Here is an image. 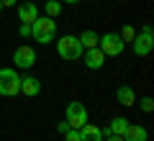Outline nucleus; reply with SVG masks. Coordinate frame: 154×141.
I'll use <instances>...</instances> for the list:
<instances>
[{"label":"nucleus","mask_w":154,"mask_h":141,"mask_svg":"<svg viewBox=\"0 0 154 141\" xmlns=\"http://www.w3.org/2000/svg\"><path fill=\"white\" fill-rule=\"evenodd\" d=\"M54 33H57V21L49 16H38L31 23V36L38 44H51L54 41Z\"/></svg>","instance_id":"nucleus-1"},{"label":"nucleus","mask_w":154,"mask_h":141,"mask_svg":"<svg viewBox=\"0 0 154 141\" xmlns=\"http://www.w3.org/2000/svg\"><path fill=\"white\" fill-rule=\"evenodd\" d=\"M57 54L64 62H77L85 54V49H82V44H80L77 36H62L59 41H57Z\"/></svg>","instance_id":"nucleus-2"},{"label":"nucleus","mask_w":154,"mask_h":141,"mask_svg":"<svg viewBox=\"0 0 154 141\" xmlns=\"http://www.w3.org/2000/svg\"><path fill=\"white\" fill-rule=\"evenodd\" d=\"M21 92V77L13 67H3L0 69V95L3 98H13Z\"/></svg>","instance_id":"nucleus-3"},{"label":"nucleus","mask_w":154,"mask_h":141,"mask_svg":"<svg viewBox=\"0 0 154 141\" xmlns=\"http://www.w3.org/2000/svg\"><path fill=\"white\" fill-rule=\"evenodd\" d=\"M131 49H134V54H136V57H146L149 51L154 49V31H152L149 23L136 33V38L131 41Z\"/></svg>","instance_id":"nucleus-4"},{"label":"nucleus","mask_w":154,"mask_h":141,"mask_svg":"<svg viewBox=\"0 0 154 141\" xmlns=\"http://www.w3.org/2000/svg\"><path fill=\"white\" fill-rule=\"evenodd\" d=\"M98 49L103 51L105 57H118V54H123L126 44L121 41L118 33H103V36L98 38Z\"/></svg>","instance_id":"nucleus-5"},{"label":"nucleus","mask_w":154,"mask_h":141,"mask_svg":"<svg viewBox=\"0 0 154 141\" xmlns=\"http://www.w3.org/2000/svg\"><path fill=\"white\" fill-rule=\"evenodd\" d=\"M67 115V123L72 126V128H82L85 123H88V108H85L82 103H69L64 110Z\"/></svg>","instance_id":"nucleus-6"},{"label":"nucleus","mask_w":154,"mask_h":141,"mask_svg":"<svg viewBox=\"0 0 154 141\" xmlns=\"http://www.w3.org/2000/svg\"><path fill=\"white\" fill-rule=\"evenodd\" d=\"M13 62H16L18 69H31V67L36 64V51H33V46H28V44L18 46V49L13 51Z\"/></svg>","instance_id":"nucleus-7"},{"label":"nucleus","mask_w":154,"mask_h":141,"mask_svg":"<svg viewBox=\"0 0 154 141\" xmlns=\"http://www.w3.org/2000/svg\"><path fill=\"white\" fill-rule=\"evenodd\" d=\"M85 64H88V69H100V67L105 64V54L95 46V49H85Z\"/></svg>","instance_id":"nucleus-8"},{"label":"nucleus","mask_w":154,"mask_h":141,"mask_svg":"<svg viewBox=\"0 0 154 141\" xmlns=\"http://www.w3.org/2000/svg\"><path fill=\"white\" fill-rule=\"evenodd\" d=\"M36 18H38V8L33 5V3H21V5H18V21L21 23H28V26H31Z\"/></svg>","instance_id":"nucleus-9"},{"label":"nucleus","mask_w":154,"mask_h":141,"mask_svg":"<svg viewBox=\"0 0 154 141\" xmlns=\"http://www.w3.org/2000/svg\"><path fill=\"white\" fill-rule=\"evenodd\" d=\"M123 141H149V131L139 123H128L126 133H123Z\"/></svg>","instance_id":"nucleus-10"},{"label":"nucleus","mask_w":154,"mask_h":141,"mask_svg":"<svg viewBox=\"0 0 154 141\" xmlns=\"http://www.w3.org/2000/svg\"><path fill=\"white\" fill-rule=\"evenodd\" d=\"M116 100L123 105V108H134V103H136V95H134V90L128 85H121L118 90H116Z\"/></svg>","instance_id":"nucleus-11"},{"label":"nucleus","mask_w":154,"mask_h":141,"mask_svg":"<svg viewBox=\"0 0 154 141\" xmlns=\"http://www.w3.org/2000/svg\"><path fill=\"white\" fill-rule=\"evenodd\" d=\"M21 92L28 95V98H36L38 92H41V82L36 77H21Z\"/></svg>","instance_id":"nucleus-12"},{"label":"nucleus","mask_w":154,"mask_h":141,"mask_svg":"<svg viewBox=\"0 0 154 141\" xmlns=\"http://www.w3.org/2000/svg\"><path fill=\"white\" fill-rule=\"evenodd\" d=\"M80 133H82V141H103V128L95 123H85Z\"/></svg>","instance_id":"nucleus-13"},{"label":"nucleus","mask_w":154,"mask_h":141,"mask_svg":"<svg viewBox=\"0 0 154 141\" xmlns=\"http://www.w3.org/2000/svg\"><path fill=\"white\" fill-rule=\"evenodd\" d=\"M126 128H128V121L123 118V115H118V118H113L108 123V128L103 131V133H110V136H123L126 133Z\"/></svg>","instance_id":"nucleus-14"},{"label":"nucleus","mask_w":154,"mask_h":141,"mask_svg":"<svg viewBox=\"0 0 154 141\" xmlns=\"http://www.w3.org/2000/svg\"><path fill=\"white\" fill-rule=\"evenodd\" d=\"M77 38H80V44H82V49H95V46H98V38H100V36L93 31V28H88V31H82Z\"/></svg>","instance_id":"nucleus-15"},{"label":"nucleus","mask_w":154,"mask_h":141,"mask_svg":"<svg viewBox=\"0 0 154 141\" xmlns=\"http://www.w3.org/2000/svg\"><path fill=\"white\" fill-rule=\"evenodd\" d=\"M44 11H46V16H49V18H57L62 13V3H59V0H46Z\"/></svg>","instance_id":"nucleus-16"},{"label":"nucleus","mask_w":154,"mask_h":141,"mask_svg":"<svg viewBox=\"0 0 154 141\" xmlns=\"http://www.w3.org/2000/svg\"><path fill=\"white\" fill-rule=\"evenodd\" d=\"M118 36H121L123 44H126V41H134V38H136V28H134V26H123V31L118 33Z\"/></svg>","instance_id":"nucleus-17"},{"label":"nucleus","mask_w":154,"mask_h":141,"mask_svg":"<svg viewBox=\"0 0 154 141\" xmlns=\"http://www.w3.org/2000/svg\"><path fill=\"white\" fill-rule=\"evenodd\" d=\"M64 136H67V141H82V133H80V128H69Z\"/></svg>","instance_id":"nucleus-18"},{"label":"nucleus","mask_w":154,"mask_h":141,"mask_svg":"<svg viewBox=\"0 0 154 141\" xmlns=\"http://www.w3.org/2000/svg\"><path fill=\"white\" fill-rule=\"evenodd\" d=\"M139 105H141L144 113H152V110H154V100L152 98H141V103H139Z\"/></svg>","instance_id":"nucleus-19"},{"label":"nucleus","mask_w":154,"mask_h":141,"mask_svg":"<svg viewBox=\"0 0 154 141\" xmlns=\"http://www.w3.org/2000/svg\"><path fill=\"white\" fill-rule=\"evenodd\" d=\"M21 36H23V38L31 36V26H28V23H21Z\"/></svg>","instance_id":"nucleus-20"},{"label":"nucleus","mask_w":154,"mask_h":141,"mask_svg":"<svg viewBox=\"0 0 154 141\" xmlns=\"http://www.w3.org/2000/svg\"><path fill=\"white\" fill-rule=\"evenodd\" d=\"M69 128H72V126L67 123V121H64V123H57V131H59V133H67Z\"/></svg>","instance_id":"nucleus-21"},{"label":"nucleus","mask_w":154,"mask_h":141,"mask_svg":"<svg viewBox=\"0 0 154 141\" xmlns=\"http://www.w3.org/2000/svg\"><path fill=\"white\" fill-rule=\"evenodd\" d=\"M0 5H3V8H11V5H16V0H0Z\"/></svg>","instance_id":"nucleus-22"},{"label":"nucleus","mask_w":154,"mask_h":141,"mask_svg":"<svg viewBox=\"0 0 154 141\" xmlns=\"http://www.w3.org/2000/svg\"><path fill=\"white\" fill-rule=\"evenodd\" d=\"M108 141H123V136H110Z\"/></svg>","instance_id":"nucleus-23"},{"label":"nucleus","mask_w":154,"mask_h":141,"mask_svg":"<svg viewBox=\"0 0 154 141\" xmlns=\"http://www.w3.org/2000/svg\"><path fill=\"white\" fill-rule=\"evenodd\" d=\"M67 5H77V3H80V0H64Z\"/></svg>","instance_id":"nucleus-24"},{"label":"nucleus","mask_w":154,"mask_h":141,"mask_svg":"<svg viewBox=\"0 0 154 141\" xmlns=\"http://www.w3.org/2000/svg\"><path fill=\"white\" fill-rule=\"evenodd\" d=\"M0 11H3V5H0Z\"/></svg>","instance_id":"nucleus-25"},{"label":"nucleus","mask_w":154,"mask_h":141,"mask_svg":"<svg viewBox=\"0 0 154 141\" xmlns=\"http://www.w3.org/2000/svg\"><path fill=\"white\" fill-rule=\"evenodd\" d=\"M118 3H121V0H118Z\"/></svg>","instance_id":"nucleus-26"}]
</instances>
